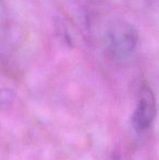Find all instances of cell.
<instances>
[{"label": "cell", "mask_w": 159, "mask_h": 160, "mask_svg": "<svg viewBox=\"0 0 159 160\" xmlns=\"http://www.w3.org/2000/svg\"><path fill=\"white\" fill-rule=\"evenodd\" d=\"M138 42V31L127 21H115L105 33V48L111 59L118 62L127 61L135 53Z\"/></svg>", "instance_id": "1"}, {"label": "cell", "mask_w": 159, "mask_h": 160, "mask_svg": "<svg viewBox=\"0 0 159 160\" xmlns=\"http://www.w3.org/2000/svg\"><path fill=\"white\" fill-rule=\"evenodd\" d=\"M156 117V99L148 85H143L140 91L137 106L132 116V125L137 132L151 128Z\"/></svg>", "instance_id": "2"}, {"label": "cell", "mask_w": 159, "mask_h": 160, "mask_svg": "<svg viewBox=\"0 0 159 160\" xmlns=\"http://www.w3.org/2000/svg\"><path fill=\"white\" fill-rule=\"evenodd\" d=\"M8 22V10L3 0H0V31L4 28Z\"/></svg>", "instance_id": "3"}]
</instances>
